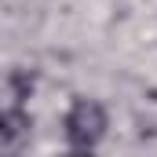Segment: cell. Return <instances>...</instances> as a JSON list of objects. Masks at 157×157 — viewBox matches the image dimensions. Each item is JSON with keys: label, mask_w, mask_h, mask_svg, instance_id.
Returning <instances> with one entry per match:
<instances>
[{"label": "cell", "mask_w": 157, "mask_h": 157, "mask_svg": "<svg viewBox=\"0 0 157 157\" xmlns=\"http://www.w3.org/2000/svg\"><path fill=\"white\" fill-rule=\"evenodd\" d=\"M106 135V110L95 99H77L66 113V139L77 150H91Z\"/></svg>", "instance_id": "1"}, {"label": "cell", "mask_w": 157, "mask_h": 157, "mask_svg": "<svg viewBox=\"0 0 157 157\" xmlns=\"http://www.w3.org/2000/svg\"><path fill=\"white\" fill-rule=\"evenodd\" d=\"M29 128H33V121L18 106L4 110L0 113V157H22L26 143H29Z\"/></svg>", "instance_id": "2"}, {"label": "cell", "mask_w": 157, "mask_h": 157, "mask_svg": "<svg viewBox=\"0 0 157 157\" xmlns=\"http://www.w3.org/2000/svg\"><path fill=\"white\" fill-rule=\"evenodd\" d=\"M62 157H88L84 150H73V154H62Z\"/></svg>", "instance_id": "3"}]
</instances>
